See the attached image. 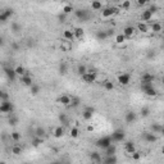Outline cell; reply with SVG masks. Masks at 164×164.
Returning <instances> with one entry per match:
<instances>
[{"mask_svg":"<svg viewBox=\"0 0 164 164\" xmlns=\"http://www.w3.org/2000/svg\"><path fill=\"white\" fill-rule=\"evenodd\" d=\"M75 17L77 19H80L81 22H87L90 18H91V12L86 8H80V9H76L75 12Z\"/></svg>","mask_w":164,"mask_h":164,"instance_id":"cell-1","label":"cell"},{"mask_svg":"<svg viewBox=\"0 0 164 164\" xmlns=\"http://www.w3.org/2000/svg\"><path fill=\"white\" fill-rule=\"evenodd\" d=\"M141 90L145 95L150 96V97H157L159 95L158 90L154 87L153 83H141Z\"/></svg>","mask_w":164,"mask_h":164,"instance_id":"cell-2","label":"cell"},{"mask_svg":"<svg viewBox=\"0 0 164 164\" xmlns=\"http://www.w3.org/2000/svg\"><path fill=\"white\" fill-rule=\"evenodd\" d=\"M110 139H112L113 144L114 142H123L124 140H126V132H124V130H122V128H117V130H114L112 132Z\"/></svg>","mask_w":164,"mask_h":164,"instance_id":"cell-3","label":"cell"},{"mask_svg":"<svg viewBox=\"0 0 164 164\" xmlns=\"http://www.w3.org/2000/svg\"><path fill=\"white\" fill-rule=\"evenodd\" d=\"M112 144H113V141H112L110 136H103V137L97 139L96 141H95V145L99 147V149H101V150H105L108 146H110Z\"/></svg>","mask_w":164,"mask_h":164,"instance_id":"cell-4","label":"cell"},{"mask_svg":"<svg viewBox=\"0 0 164 164\" xmlns=\"http://www.w3.org/2000/svg\"><path fill=\"white\" fill-rule=\"evenodd\" d=\"M14 110V105L13 103L9 101H0V113H4V114H12Z\"/></svg>","mask_w":164,"mask_h":164,"instance_id":"cell-5","label":"cell"},{"mask_svg":"<svg viewBox=\"0 0 164 164\" xmlns=\"http://www.w3.org/2000/svg\"><path fill=\"white\" fill-rule=\"evenodd\" d=\"M13 14H14V10L12 9V8H5V9L1 10V13H0V23H7L13 17Z\"/></svg>","mask_w":164,"mask_h":164,"instance_id":"cell-6","label":"cell"},{"mask_svg":"<svg viewBox=\"0 0 164 164\" xmlns=\"http://www.w3.org/2000/svg\"><path fill=\"white\" fill-rule=\"evenodd\" d=\"M118 8L117 7H108V8H103L101 10V17L103 18H109V17H113L114 14L118 13Z\"/></svg>","mask_w":164,"mask_h":164,"instance_id":"cell-7","label":"cell"},{"mask_svg":"<svg viewBox=\"0 0 164 164\" xmlns=\"http://www.w3.org/2000/svg\"><path fill=\"white\" fill-rule=\"evenodd\" d=\"M131 75L130 73H120V75L118 76V82H119V85H122V86H127V85H130L131 83Z\"/></svg>","mask_w":164,"mask_h":164,"instance_id":"cell-8","label":"cell"},{"mask_svg":"<svg viewBox=\"0 0 164 164\" xmlns=\"http://www.w3.org/2000/svg\"><path fill=\"white\" fill-rule=\"evenodd\" d=\"M142 139L145 140L147 144H154L158 141V135L153 134V132H144L142 134Z\"/></svg>","mask_w":164,"mask_h":164,"instance_id":"cell-9","label":"cell"},{"mask_svg":"<svg viewBox=\"0 0 164 164\" xmlns=\"http://www.w3.org/2000/svg\"><path fill=\"white\" fill-rule=\"evenodd\" d=\"M19 82H21V83H22L23 86H26V87H31V86L33 85L32 76H31L30 73H27V75L22 76V77H19Z\"/></svg>","mask_w":164,"mask_h":164,"instance_id":"cell-10","label":"cell"},{"mask_svg":"<svg viewBox=\"0 0 164 164\" xmlns=\"http://www.w3.org/2000/svg\"><path fill=\"white\" fill-rule=\"evenodd\" d=\"M94 113H95V109L92 107H86L82 112V118L85 120H91L92 117H94Z\"/></svg>","mask_w":164,"mask_h":164,"instance_id":"cell-11","label":"cell"},{"mask_svg":"<svg viewBox=\"0 0 164 164\" xmlns=\"http://www.w3.org/2000/svg\"><path fill=\"white\" fill-rule=\"evenodd\" d=\"M96 76L97 75H92V73H87V72H86L85 75L81 76V80L83 81L85 83L91 85V83H94V82H96Z\"/></svg>","mask_w":164,"mask_h":164,"instance_id":"cell-12","label":"cell"},{"mask_svg":"<svg viewBox=\"0 0 164 164\" xmlns=\"http://www.w3.org/2000/svg\"><path fill=\"white\" fill-rule=\"evenodd\" d=\"M4 73H5L7 78L9 80L10 82H14L15 78H17V75H15V72H14V68H12V67L4 68Z\"/></svg>","mask_w":164,"mask_h":164,"instance_id":"cell-13","label":"cell"},{"mask_svg":"<svg viewBox=\"0 0 164 164\" xmlns=\"http://www.w3.org/2000/svg\"><path fill=\"white\" fill-rule=\"evenodd\" d=\"M137 119V114L134 112V110H128L126 114H124V120H126V123L127 124H131V123H134L135 120Z\"/></svg>","mask_w":164,"mask_h":164,"instance_id":"cell-14","label":"cell"},{"mask_svg":"<svg viewBox=\"0 0 164 164\" xmlns=\"http://www.w3.org/2000/svg\"><path fill=\"white\" fill-rule=\"evenodd\" d=\"M154 80H155V76L151 75L150 72H144L141 76V83H153Z\"/></svg>","mask_w":164,"mask_h":164,"instance_id":"cell-15","label":"cell"},{"mask_svg":"<svg viewBox=\"0 0 164 164\" xmlns=\"http://www.w3.org/2000/svg\"><path fill=\"white\" fill-rule=\"evenodd\" d=\"M58 119H59V122L62 123L60 126H63V127H67V126H69V123H71V119H69V117L65 114V113H59Z\"/></svg>","mask_w":164,"mask_h":164,"instance_id":"cell-16","label":"cell"},{"mask_svg":"<svg viewBox=\"0 0 164 164\" xmlns=\"http://www.w3.org/2000/svg\"><path fill=\"white\" fill-rule=\"evenodd\" d=\"M64 135H65V127H63V126H58V127L54 128L53 136H54L55 139H62Z\"/></svg>","mask_w":164,"mask_h":164,"instance_id":"cell-17","label":"cell"},{"mask_svg":"<svg viewBox=\"0 0 164 164\" xmlns=\"http://www.w3.org/2000/svg\"><path fill=\"white\" fill-rule=\"evenodd\" d=\"M123 146H124V150H126L127 154H134L136 151V146L132 141H123Z\"/></svg>","mask_w":164,"mask_h":164,"instance_id":"cell-18","label":"cell"},{"mask_svg":"<svg viewBox=\"0 0 164 164\" xmlns=\"http://www.w3.org/2000/svg\"><path fill=\"white\" fill-rule=\"evenodd\" d=\"M135 31H136V28L134 26H127V27H124V28H123L122 35L126 38H130V37H132L135 35Z\"/></svg>","mask_w":164,"mask_h":164,"instance_id":"cell-19","label":"cell"},{"mask_svg":"<svg viewBox=\"0 0 164 164\" xmlns=\"http://www.w3.org/2000/svg\"><path fill=\"white\" fill-rule=\"evenodd\" d=\"M89 157L92 163H101V159H103V157H101V154L99 151H92V153L89 154Z\"/></svg>","mask_w":164,"mask_h":164,"instance_id":"cell-20","label":"cell"},{"mask_svg":"<svg viewBox=\"0 0 164 164\" xmlns=\"http://www.w3.org/2000/svg\"><path fill=\"white\" fill-rule=\"evenodd\" d=\"M117 154V146L115 144H112L110 146H108L104 150V157H110V155H115Z\"/></svg>","mask_w":164,"mask_h":164,"instance_id":"cell-21","label":"cell"},{"mask_svg":"<svg viewBox=\"0 0 164 164\" xmlns=\"http://www.w3.org/2000/svg\"><path fill=\"white\" fill-rule=\"evenodd\" d=\"M81 103H82V100L80 96H71V103H69L68 107L69 108H78Z\"/></svg>","mask_w":164,"mask_h":164,"instance_id":"cell-22","label":"cell"},{"mask_svg":"<svg viewBox=\"0 0 164 164\" xmlns=\"http://www.w3.org/2000/svg\"><path fill=\"white\" fill-rule=\"evenodd\" d=\"M103 164H117L118 163V158L117 155H110V157H104L101 159Z\"/></svg>","mask_w":164,"mask_h":164,"instance_id":"cell-23","label":"cell"},{"mask_svg":"<svg viewBox=\"0 0 164 164\" xmlns=\"http://www.w3.org/2000/svg\"><path fill=\"white\" fill-rule=\"evenodd\" d=\"M63 40L71 41V42L75 40V33H73L72 30H64L63 31Z\"/></svg>","mask_w":164,"mask_h":164,"instance_id":"cell-24","label":"cell"},{"mask_svg":"<svg viewBox=\"0 0 164 164\" xmlns=\"http://www.w3.org/2000/svg\"><path fill=\"white\" fill-rule=\"evenodd\" d=\"M58 72H59V75L65 76L68 73V64L65 62H60L59 65H58Z\"/></svg>","mask_w":164,"mask_h":164,"instance_id":"cell-25","label":"cell"},{"mask_svg":"<svg viewBox=\"0 0 164 164\" xmlns=\"http://www.w3.org/2000/svg\"><path fill=\"white\" fill-rule=\"evenodd\" d=\"M58 103H60L62 105H64V107H68L69 103H71V96L69 95H60L58 97Z\"/></svg>","mask_w":164,"mask_h":164,"instance_id":"cell-26","label":"cell"},{"mask_svg":"<svg viewBox=\"0 0 164 164\" xmlns=\"http://www.w3.org/2000/svg\"><path fill=\"white\" fill-rule=\"evenodd\" d=\"M10 31L13 33H21L22 31V25L18 22H12L10 23Z\"/></svg>","mask_w":164,"mask_h":164,"instance_id":"cell-27","label":"cell"},{"mask_svg":"<svg viewBox=\"0 0 164 164\" xmlns=\"http://www.w3.org/2000/svg\"><path fill=\"white\" fill-rule=\"evenodd\" d=\"M151 132L155 135H162L163 134V126L160 123H154L151 124Z\"/></svg>","mask_w":164,"mask_h":164,"instance_id":"cell-28","label":"cell"},{"mask_svg":"<svg viewBox=\"0 0 164 164\" xmlns=\"http://www.w3.org/2000/svg\"><path fill=\"white\" fill-rule=\"evenodd\" d=\"M151 19H153V14H151L147 9H145V10H144L142 13H141V21L145 23V22H150Z\"/></svg>","mask_w":164,"mask_h":164,"instance_id":"cell-29","label":"cell"},{"mask_svg":"<svg viewBox=\"0 0 164 164\" xmlns=\"http://www.w3.org/2000/svg\"><path fill=\"white\" fill-rule=\"evenodd\" d=\"M14 72H15V75H17V76H19V77H22V76L27 75V69H26L25 67H23L22 64L17 65V67L14 68Z\"/></svg>","mask_w":164,"mask_h":164,"instance_id":"cell-30","label":"cell"},{"mask_svg":"<svg viewBox=\"0 0 164 164\" xmlns=\"http://www.w3.org/2000/svg\"><path fill=\"white\" fill-rule=\"evenodd\" d=\"M95 37H96V40H99V41H105L108 38V35L104 30H100V31H96Z\"/></svg>","mask_w":164,"mask_h":164,"instance_id":"cell-31","label":"cell"},{"mask_svg":"<svg viewBox=\"0 0 164 164\" xmlns=\"http://www.w3.org/2000/svg\"><path fill=\"white\" fill-rule=\"evenodd\" d=\"M60 49L63 50V52H71V50H72V42L63 40L60 42Z\"/></svg>","mask_w":164,"mask_h":164,"instance_id":"cell-32","label":"cell"},{"mask_svg":"<svg viewBox=\"0 0 164 164\" xmlns=\"http://www.w3.org/2000/svg\"><path fill=\"white\" fill-rule=\"evenodd\" d=\"M73 33H75V38H82L85 36V31H83V28H81V27H76V28L73 30Z\"/></svg>","mask_w":164,"mask_h":164,"instance_id":"cell-33","label":"cell"},{"mask_svg":"<svg viewBox=\"0 0 164 164\" xmlns=\"http://www.w3.org/2000/svg\"><path fill=\"white\" fill-rule=\"evenodd\" d=\"M72 12H75V8H73L72 4H67V5H64V7H63V9H62V13L65 14V15L71 14Z\"/></svg>","mask_w":164,"mask_h":164,"instance_id":"cell-34","label":"cell"},{"mask_svg":"<svg viewBox=\"0 0 164 164\" xmlns=\"http://www.w3.org/2000/svg\"><path fill=\"white\" fill-rule=\"evenodd\" d=\"M136 28H137V30L140 31V32L145 33V32H147V31H149V26H147L146 23H144V22H140V23H137Z\"/></svg>","mask_w":164,"mask_h":164,"instance_id":"cell-35","label":"cell"},{"mask_svg":"<svg viewBox=\"0 0 164 164\" xmlns=\"http://www.w3.org/2000/svg\"><path fill=\"white\" fill-rule=\"evenodd\" d=\"M38 92H40V86L36 85V83H33V85L30 87V94H31L32 96H37Z\"/></svg>","mask_w":164,"mask_h":164,"instance_id":"cell-36","label":"cell"},{"mask_svg":"<svg viewBox=\"0 0 164 164\" xmlns=\"http://www.w3.org/2000/svg\"><path fill=\"white\" fill-rule=\"evenodd\" d=\"M103 87L107 90V91H112V90H114V83H113V81H104L103 82Z\"/></svg>","mask_w":164,"mask_h":164,"instance_id":"cell-37","label":"cell"},{"mask_svg":"<svg viewBox=\"0 0 164 164\" xmlns=\"http://www.w3.org/2000/svg\"><path fill=\"white\" fill-rule=\"evenodd\" d=\"M8 123H9V126H17L18 123V117L14 115V114H9V118H8Z\"/></svg>","mask_w":164,"mask_h":164,"instance_id":"cell-38","label":"cell"},{"mask_svg":"<svg viewBox=\"0 0 164 164\" xmlns=\"http://www.w3.org/2000/svg\"><path fill=\"white\" fill-rule=\"evenodd\" d=\"M10 139L13 140L14 142H19V141H21V139H22V135L19 134L18 131H13L10 134Z\"/></svg>","mask_w":164,"mask_h":164,"instance_id":"cell-39","label":"cell"},{"mask_svg":"<svg viewBox=\"0 0 164 164\" xmlns=\"http://www.w3.org/2000/svg\"><path fill=\"white\" fill-rule=\"evenodd\" d=\"M23 153V149L21 145H13L12 146V154L14 155H21Z\"/></svg>","mask_w":164,"mask_h":164,"instance_id":"cell-40","label":"cell"},{"mask_svg":"<svg viewBox=\"0 0 164 164\" xmlns=\"http://www.w3.org/2000/svg\"><path fill=\"white\" fill-rule=\"evenodd\" d=\"M46 135V130L44 127H37L36 131H35V136H37V137H44V136Z\"/></svg>","mask_w":164,"mask_h":164,"instance_id":"cell-41","label":"cell"},{"mask_svg":"<svg viewBox=\"0 0 164 164\" xmlns=\"http://www.w3.org/2000/svg\"><path fill=\"white\" fill-rule=\"evenodd\" d=\"M42 142H44V139H41V137H37V136H35V137H33L32 140H31V144H32V146H35V147L40 146Z\"/></svg>","mask_w":164,"mask_h":164,"instance_id":"cell-42","label":"cell"},{"mask_svg":"<svg viewBox=\"0 0 164 164\" xmlns=\"http://www.w3.org/2000/svg\"><path fill=\"white\" fill-rule=\"evenodd\" d=\"M91 9L92 10H101L103 9V3L101 1H92L91 3Z\"/></svg>","mask_w":164,"mask_h":164,"instance_id":"cell-43","label":"cell"},{"mask_svg":"<svg viewBox=\"0 0 164 164\" xmlns=\"http://www.w3.org/2000/svg\"><path fill=\"white\" fill-rule=\"evenodd\" d=\"M69 135H71L72 139H77L80 136V130L77 127H72L71 131H69Z\"/></svg>","mask_w":164,"mask_h":164,"instance_id":"cell-44","label":"cell"},{"mask_svg":"<svg viewBox=\"0 0 164 164\" xmlns=\"http://www.w3.org/2000/svg\"><path fill=\"white\" fill-rule=\"evenodd\" d=\"M140 115H141L142 118H146V117H149L150 115V109L147 108V107L141 108V110H140Z\"/></svg>","mask_w":164,"mask_h":164,"instance_id":"cell-45","label":"cell"},{"mask_svg":"<svg viewBox=\"0 0 164 164\" xmlns=\"http://www.w3.org/2000/svg\"><path fill=\"white\" fill-rule=\"evenodd\" d=\"M87 72V67H86L85 64H78V67H77V73H78L80 76L85 75V73Z\"/></svg>","mask_w":164,"mask_h":164,"instance_id":"cell-46","label":"cell"},{"mask_svg":"<svg viewBox=\"0 0 164 164\" xmlns=\"http://www.w3.org/2000/svg\"><path fill=\"white\" fill-rule=\"evenodd\" d=\"M151 30H153V32H155V33L160 32V31H162V25L159 22H154L153 26H151Z\"/></svg>","mask_w":164,"mask_h":164,"instance_id":"cell-47","label":"cell"},{"mask_svg":"<svg viewBox=\"0 0 164 164\" xmlns=\"http://www.w3.org/2000/svg\"><path fill=\"white\" fill-rule=\"evenodd\" d=\"M147 10H149L150 13L154 15V13H157V12L159 10V7L157 5V4H150V7L147 8Z\"/></svg>","mask_w":164,"mask_h":164,"instance_id":"cell-48","label":"cell"},{"mask_svg":"<svg viewBox=\"0 0 164 164\" xmlns=\"http://www.w3.org/2000/svg\"><path fill=\"white\" fill-rule=\"evenodd\" d=\"M124 41H126V37H124L122 33H119V35H117V36H115V42H117V44H123Z\"/></svg>","mask_w":164,"mask_h":164,"instance_id":"cell-49","label":"cell"},{"mask_svg":"<svg viewBox=\"0 0 164 164\" xmlns=\"http://www.w3.org/2000/svg\"><path fill=\"white\" fill-rule=\"evenodd\" d=\"M10 48H12V50H13V52H19V50H21V45H19L17 41H13L10 44Z\"/></svg>","mask_w":164,"mask_h":164,"instance_id":"cell-50","label":"cell"},{"mask_svg":"<svg viewBox=\"0 0 164 164\" xmlns=\"http://www.w3.org/2000/svg\"><path fill=\"white\" fill-rule=\"evenodd\" d=\"M132 155V159H134V160H139L140 158H141V153H140V151H137L136 150L134 154H131Z\"/></svg>","mask_w":164,"mask_h":164,"instance_id":"cell-51","label":"cell"},{"mask_svg":"<svg viewBox=\"0 0 164 164\" xmlns=\"http://www.w3.org/2000/svg\"><path fill=\"white\" fill-rule=\"evenodd\" d=\"M130 7H131V1H130V0H126V1L122 3V8H123L124 10H126V9H130Z\"/></svg>","mask_w":164,"mask_h":164,"instance_id":"cell-52","label":"cell"},{"mask_svg":"<svg viewBox=\"0 0 164 164\" xmlns=\"http://www.w3.org/2000/svg\"><path fill=\"white\" fill-rule=\"evenodd\" d=\"M58 19H59V22H60V23H64V22H65V19H67V15L63 14V13H60L59 15H58Z\"/></svg>","mask_w":164,"mask_h":164,"instance_id":"cell-53","label":"cell"},{"mask_svg":"<svg viewBox=\"0 0 164 164\" xmlns=\"http://www.w3.org/2000/svg\"><path fill=\"white\" fill-rule=\"evenodd\" d=\"M105 32H107L108 37H112L113 35H114V30H113V28H109V30H105Z\"/></svg>","mask_w":164,"mask_h":164,"instance_id":"cell-54","label":"cell"},{"mask_svg":"<svg viewBox=\"0 0 164 164\" xmlns=\"http://www.w3.org/2000/svg\"><path fill=\"white\" fill-rule=\"evenodd\" d=\"M137 4L140 7H144V5H146V4H147V0H137Z\"/></svg>","mask_w":164,"mask_h":164,"instance_id":"cell-55","label":"cell"},{"mask_svg":"<svg viewBox=\"0 0 164 164\" xmlns=\"http://www.w3.org/2000/svg\"><path fill=\"white\" fill-rule=\"evenodd\" d=\"M4 45H5V38H4L3 35H0V48L4 46Z\"/></svg>","mask_w":164,"mask_h":164,"instance_id":"cell-56","label":"cell"},{"mask_svg":"<svg viewBox=\"0 0 164 164\" xmlns=\"http://www.w3.org/2000/svg\"><path fill=\"white\" fill-rule=\"evenodd\" d=\"M87 131H94V126H91V124H90V126H87Z\"/></svg>","mask_w":164,"mask_h":164,"instance_id":"cell-57","label":"cell"},{"mask_svg":"<svg viewBox=\"0 0 164 164\" xmlns=\"http://www.w3.org/2000/svg\"><path fill=\"white\" fill-rule=\"evenodd\" d=\"M3 94H4V90H0V100H1V97H3Z\"/></svg>","mask_w":164,"mask_h":164,"instance_id":"cell-58","label":"cell"},{"mask_svg":"<svg viewBox=\"0 0 164 164\" xmlns=\"http://www.w3.org/2000/svg\"><path fill=\"white\" fill-rule=\"evenodd\" d=\"M50 164H63V163H62V162H52Z\"/></svg>","mask_w":164,"mask_h":164,"instance_id":"cell-59","label":"cell"},{"mask_svg":"<svg viewBox=\"0 0 164 164\" xmlns=\"http://www.w3.org/2000/svg\"><path fill=\"white\" fill-rule=\"evenodd\" d=\"M0 164H7L5 162H0Z\"/></svg>","mask_w":164,"mask_h":164,"instance_id":"cell-60","label":"cell"},{"mask_svg":"<svg viewBox=\"0 0 164 164\" xmlns=\"http://www.w3.org/2000/svg\"><path fill=\"white\" fill-rule=\"evenodd\" d=\"M25 164H30V163H25Z\"/></svg>","mask_w":164,"mask_h":164,"instance_id":"cell-61","label":"cell"},{"mask_svg":"<svg viewBox=\"0 0 164 164\" xmlns=\"http://www.w3.org/2000/svg\"><path fill=\"white\" fill-rule=\"evenodd\" d=\"M92 164H96V163H92Z\"/></svg>","mask_w":164,"mask_h":164,"instance_id":"cell-62","label":"cell"},{"mask_svg":"<svg viewBox=\"0 0 164 164\" xmlns=\"http://www.w3.org/2000/svg\"><path fill=\"white\" fill-rule=\"evenodd\" d=\"M0 13H1V10H0Z\"/></svg>","mask_w":164,"mask_h":164,"instance_id":"cell-63","label":"cell"},{"mask_svg":"<svg viewBox=\"0 0 164 164\" xmlns=\"http://www.w3.org/2000/svg\"><path fill=\"white\" fill-rule=\"evenodd\" d=\"M0 114H1V113H0Z\"/></svg>","mask_w":164,"mask_h":164,"instance_id":"cell-64","label":"cell"}]
</instances>
